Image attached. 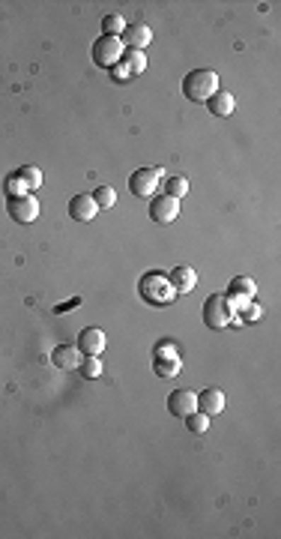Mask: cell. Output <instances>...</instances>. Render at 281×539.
Segmentation results:
<instances>
[{
	"instance_id": "7c38bea8",
	"label": "cell",
	"mask_w": 281,
	"mask_h": 539,
	"mask_svg": "<svg viewBox=\"0 0 281 539\" xmlns=\"http://www.w3.org/2000/svg\"><path fill=\"white\" fill-rule=\"evenodd\" d=\"M81 360H84V354L78 350V345H57L51 350V362H55L57 369H78Z\"/></svg>"
},
{
	"instance_id": "ffe728a7",
	"label": "cell",
	"mask_w": 281,
	"mask_h": 539,
	"mask_svg": "<svg viewBox=\"0 0 281 539\" xmlns=\"http://www.w3.org/2000/svg\"><path fill=\"white\" fill-rule=\"evenodd\" d=\"M123 63H126V70L132 75H141L147 70V54L144 51H126L123 54Z\"/></svg>"
},
{
	"instance_id": "cb8c5ba5",
	"label": "cell",
	"mask_w": 281,
	"mask_h": 539,
	"mask_svg": "<svg viewBox=\"0 0 281 539\" xmlns=\"http://www.w3.org/2000/svg\"><path fill=\"white\" fill-rule=\"evenodd\" d=\"M78 372H81L87 381H96V377L102 374V360L99 357H84L81 366H78Z\"/></svg>"
},
{
	"instance_id": "484cf974",
	"label": "cell",
	"mask_w": 281,
	"mask_h": 539,
	"mask_svg": "<svg viewBox=\"0 0 281 539\" xmlns=\"http://www.w3.org/2000/svg\"><path fill=\"white\" fill-rule=\"evenodd\" d=\"M239 315H243V321L254 323V321H260V318H263V309H260L258 303L251 300V303H248V306H246V309H243V312H239Z\"/></svg>"
},
{
	"instance_id": "ba28073f",
	"label": "cell",
	"mask_w": 281,
	"mask_h": 539,
	"mask_svg": "<svg viewBox=\"0 0 281 539\" xmlns=\"http://www.w3.org/2000/svg\"><path fill=\"white\" fill-rule=\"evenodd\" d=\"M195 411H197V396L192 393V389H173V393L168 396V413L185 420V416L195 413Z\"/></svg>"
},
{
	"instance_id": "83f0119b",
	"label": "cell",
	"mask_w": 281,
	"mask_h": 539,
	"mask_svg": "<svg viewBox=\"0 0 281 539\" xmlns=\"http://www.w3.org/2000/svg\"><path fill=\"white\" fill-rule=\"evenodd\" d=\"M111 75H114L117 81H126V78H132V72L126 70V63H123V60H120L117 66H111Z\"/></svg>"
},
{
	"instance_id": "7402d4cb",
	"label": "cell",
	"mask_w": 281,
	"mask_h": 539,
	"mask_svg": "<svg viewBox=\"0 0 281 539\" xmlns=\"http://www.w3.org/2000/svg\"><path fill=\"white\" fill-rule=\"evenodd\" d=\"M165 195H171V198H185L189 195V180L185 177H168V183H165Z\"/></svg>"
},
{
	"instance_id": "8992f818",
	"label": "cell",
	"mask_w": 281,
	"mask_h": 539,
	"mask_svg": "<svg viewBox=\"0 0 281 539\" xmlns=\"http://www.w3.org/2000/svg\"><path fill=\"white\" fill-rule=\"evenodd\" d=\"M6 213H9V219H12V222L30 225V222L39 219V201H36L30 192L12 195V198H6Z\"/></svg>"
},
{
	"instance_id": "30bf717a",
	"label": "cell",
	"mask_w": 281,
	"mask_h": 539,
	"mask_svg": "<svg viewBox=\"0 0 281 539\" xmlns=\"http://www.w3.org/2000/svg\"><path fill=\"white\" fill-rule=\"evenodd\" d=\"M75 345H78V350H81L84 357H99L108 342H105V333L99 327H87V330L78 333V342Z\"/></svg>"
},
{
	"instance_id": "4316f807",
	"label": "cell",
	"mask_w": 281,
	"mask_h": 539,
	"mask_svg": "<svg viewBox=\"0 0 281 539\" xmlns=\"http://www.w3.org/2000/svg\"><path fill=\"white\" fill-rule=\"evenodd\" d=\"M24 192H28V189H24V183L16 177V174H12V177L6 180V195L12 198V195H24Z\"/></svg>"
},
{
	"instance_id": "44dd1931",
	"label": "cell",
	"mask_w": 281,
	"mask_h": 539,
	"mask_svg": "<svg viewBox=\"0 0 281 539\" xmlns=\"http://www.w3.org/2000/svg\"><path fill=\"white\" fill-rule=\"evenodd\" d=\"M93 201H96V207L99 210H108L117 204V192L111 186H96V192H93Z\"/></svg>"
},
{
	"instance_id": "6da1fadb",
	"label": "cell",
	"mask_w": 281,
	"mask_h": 539,
	"mask_svg": "<svg viewBox=\"0 0 281 539\" xmlns=\"http://www.w3.org/2000/svg\"><path fill=\"white\" fill-rule=\"evenodd\" d=\"M138 294H141V300L150 303V306H171L173 300H177V291H173L171 279L165 273H159V270L144 273L138 279Z\"/></svg>"
},
{
	"instance_id": "e0dca14e",
	"label": "cell",
	"mask_w": 281,
	"mask_h": 539,
	"mask_svg": "<svg viewBox=\"0 0 281 539\" xmlns=\"http://www.w3.org/2000/svg\"><path fill=\"white\" fill-rule=\"evenodd\" d=\"M16 177L24 183V189H28V192H30V189H39V186H42V171H39L36 165H24V168H18V171H16Z\"/></svg>"
},
{
	"instance_id": "3957f363",
	"label": "cell",
	"mask_w": 281,
	"mask_h": 539,
	"mask_svg": "<svg viewBox=\"0 0 281 539\" xmlns=\"http://www.w3.org/2000/svg\"><path fill=\"white\" fill-rule=\"evenodd\" d=\"M236 312L231 309V303H227L224 294H210L207 303H204V323L210 330H224L231 327V323H236Z\"/></svg>"
},
{
	"instance_id": "277c9868",
	"label": "cell",
	"mask_w": 281,
	"mask_h": 539,
	"mask_svg": "<svg viewBox=\"0 0 281 539\" xmlns=\"http://www.w3.org/2000/svg\"><path fill=\"white\" fill-rule=\"evenodd\" d=\"M126 54V45L120 43V36H99L96 43H93V60H96V66H105V70H111V66H117L120 60H123Z\"/></svg>"
},
{
	"instance_id": "ac0fdd59",
	"label": "cell",
	"mask_w": 281,
	"mask_h": 539,
	"mask_svg": "<svg viewBox=\"0 0 281 539\" xmlns=\"http://www.w3.org/2000/svg\"><path fill=\"white\" fill-rule=\"evenodd\" d=\"M153 372L159 377H177L183 372V362L180 360H153Z\"/></svg>"
},
{
	"instance_id": "4fadbf2b",
	"label": "cell",
	"mask_w": 281,
	"mask_h": 539,
	"mask_svg": "<svg viewBox=\"0 0 281 539\" xmlns=\"http://www.w3.org/2000/svg\"><path fill=\"white\" fill-rule=\"evenodd\" d=\"M96 213H99V207H96V201H93V195H75L69 201V216L75 222H93Z\"/></svg>"
},
{
	"instance_id": "52a82bcc",
	"label": "cell",
	"mask_w": 281,
	"mask_h": 539,
	"mask_svg": "<svg viewBox=\"0 0 281 539\" xmlns=\"http://www.w3.org/2000/svg\"><path fill=\"white\" fill-rule=\"evenodd\" d=\"M177 216H180V201H177V198L159 195V198L150 201V219H153V222L171 225V222H177Z\"/></svg>"
},
{
	"instance_id": "603a6c76",
	"label": "cell",
	"mask_w": 281,
	"mask_h": 539,
	"mask_svg": "<svg viewBox=\"0 0 281 539\" xmlns=\"http://www.w3.org/2000/svg\"><path fill=\"white\" fill-rule=\"evenodd\" d=\"M185 426H189L192 435H207V428H210V416H207V413H200V411H195V413L185 416Z\"/></svg>"
},
{
	"instance_id": "f1b7e54d",
	"label": "cell",
	"mask_w": 281,
	"mask_h": 539,
	"mask_svg": "<svg viewBox=\"0 0 281 539\" xmlns=\"http://www.w3.org/2000/svg\"><path fill=\"white\" fill-rule=\"evenodd\" d=\"M75 306H81V296H72L69 303H63V306H57L55 312H57V315H60V312H69V309H75Z\"/></svg>"
},
{
	"instance_id": "d4e9b609",
	"label": "cell",
	"mask_w": 281,
	"mask_h": 539,
	"mask_svg": "<svg viewBox=\"0 0 281 539\" xmlns=\"http://www.w3.org/2000/svg\"><path fill=\"white\" fill-rule=\"evenodd\" d=\"M153 360H180V350H177V345L173 342H159L156 345V350H153Z\"/></svg>"
},
{
	"instance_id": "d6986e66",
	"label": "cell",
	"mask_w": 281,
	"mask_h": 539,
	"mask_svg": "<svg viewBox=\"0 0 281 539\" xmlns=\"http://www.w3.org/2000/svg\"><path fill=\"white\" fill-rule=\"evenodd\" d=\"M102 30H105V36H123L126 18L120 16V12H114V16H105V18H102Z\"/></svg>"
},
{
	"instance_id": "8fae6325",
	"label": "cell",
	"mask_w": 281,
	"mask_h": 539,
	"mask_svg": "<svg viewBox=\"0 0 281 539\" xmlns=\"http://www.w3.org/2000/svg\"><path fill=\"white\" fill-rule=\"evenodd\" d=\"M197 411H200V413H207L210 420H212V416H219V413L224 411V393H222L219 387L204 389V393L197 396Z\"/></svg>"
},
{
	"instance_id": "5b68a950",
	"label": "cell",
	"mask_w": 281,
	"mask_h": 539,
	"mask_svg": "<svg viewBox=\"0 0 281 539\" xmlns=\"http://www.w3.org/2000/svg\"><path fill=\"white\" fill-rule=\"evenodd\" d=\"M162 180H165L162 168H138L135 174H129V192L135 198H153Z\"/></svg>"
},
{
	"instance_id": "5bb4252c",
	"label": "cell",
	"mask_w": 281,
	"mask_h": 539,
	"mask_svg": "<svg viewBox=\"0 0 281 539\" xmlns=\"http://www.w3.org/2000/svg\"><path fill=\"white\" fill-rule=\"evenodd\" d=\"M171 285H173V291H177V296L180 294H192L195 291V285H197V273H195V270L192 267H173L171 270Z\"/></svg>"
},
{
	"instance_id": "9a60e30c",
	"label": "cell",
	"mask_w": 281,
	"mask_h": 539,
	"mask_svg": "<svg viewBox=\"0 0 281 539\" xmlns=\"http://www.w3.org/2000/svg\"><path fill=\"white\" fill-rule=\"evenodd\" d=\"M207 108L212 111V117H231L234 108H236V99H234V93L216 90V93H212V96L207 99Z\"/></svg>"
},
{
	"instance_id": "2e32d148",
	"label": "cell",
	"mask_w": 281,
	"mask_h": 539,
	"mask_svg": "<svg viewBox=\"0 0 281 539\" xmlns=\"http://www.w3.org/2000/svg\"><path fill=\"white\" fill-rule=\"evenodd\" d=\"M254 294H258V285H254L248 276H236V279H231V285H227V296H246V300H254Z\"/></svg>"
},
{
	"instance_id": "9c48e42d",
	"label": "cell",
	"mask_w": 281,
	"mask_h": 539,
	"mask_svg": "<svg viewBox=\"0 0 281 539\" xmlns=\"http://www.w3.org/2000/svg\"><path fill=\"white\" fill-rule=\"evenodd\" d=\"M120 43L126 45V51H144L147 45L153 43V30L147 24H126L123 36H120Z\"/></svg>"
},
{
	"instance_id": "7a4b0ae2",
	"label": "cell",
	"mask_w": 281,
	"mask_h": 539,
	"mask_svg": "<svg viewBox=\"0 0 281 539\" xmlns=\"http://www.w3.org/2000/svg\"><path fill=\"white\" fill-rule=\"evenodd\" d=\"M219 90V75L212 70H192L189 75L183 78V96L192 99V102H204Z\"/></svg>"
}]
</instances>
